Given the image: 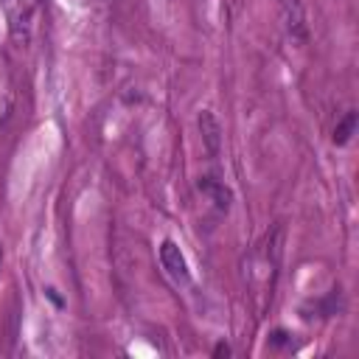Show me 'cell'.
I'll use <instances>...</instances> for the list:
<instances>
[{
	"label": "cell",
	"instance_id": "6da1fadb",
	"mask_svg": "<svg viewBox=\"0 0 359 359\" xmlns=\"http://www.w3.org/2000/svg\"><path fill=\"white\" fill-rule=\"evenodd\" d=\"M160 264H163V269L168 272L171 280H177V283H188V280H191L188 261H185L182 250L177 247V241L165 238V241L160 244Z\"/></svg>",
	"mask_w": 359,
	"mask_h": 359
},
{
	"label": "cell",
	"instance_id": "7a4b0ae2",
	"mask_svg": "<svg viewBox=\"0 0 359 359\" xmlns=\"http://www.w3.org/2000/svg\"><path fill=\"white\" fill-rule=\"evenodd\" d=\"M196 123H199V135H202V143H205L208 154L216 157L219 149H222V123L216 121V115L210 109H202L199 118H196Z\"/></svg>",
	"mask_w": 359,
	"mask_h": 359
},
{
	"label": "cell",
	"instance_id": "3957f363",
	"mask_svg": "<svg viewBox=\"0 0 359 359\" xmlns=\"http://www.w3.org/2000/svg\"><path fill=\"white\" fill-rule=\"evenodd\" d=\"M196 188H199L205 196H210V202H213L222 213L230 210V205H233V191H230L222 180H216V177H202V180L196 182Z\"/></svg>",
	"mask_w": 359,
	"mask_h": 359
},
{
	"label": "cell",
	"instance_id": "277c9868",
	"mask_svg": "<svg viewBox=\"0 0 359 359\" xmlns=\"http://www.w3.org/2000/svg\"><path fill=\"white\" fill-rule=\"evenodd\" d=\"M353 132H356V112L351 109V112L337 123V129H334V135H331L334 146H345V143L353 137Z\"/></svg>",
	"mask_w": 359,
	"mask_h": 359
},
{
	"label": "cell",
	"instance_id": "5b68a950",
	"mask_svg": "<svg viewBox=\"0 0 359 359\" xmlns=\"http://www.w3.org/2000/svg\"><path fill=\"white\" fill-rule=\"evenodd\" d=\"M286 342H289V334H286L283 328H278V331L269 334V345H272V348H280V345H286Z\"/></svg>",
	"mask_w": 359,
	"mask_h": 359
},
{
	"label": "cell",
	"instance_id": "8992f818",
	"mask_svg": "<svg viewBox=\"0 0 359 359\" xmlns=\"http://www.w3.org/2000/svg\"><path fill=\"white\" fill-rule=\"evenodd\" d=\"M213 356H216V359H222V356H230V345H227V342H219V345L213 348Z\"/></svg>",
	"mask_w": 359,
	"mask_h": 359
}]
</instances>
